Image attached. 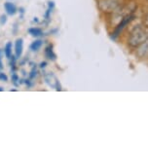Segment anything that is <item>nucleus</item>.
Returning a JSON list of instances; mask_svg holds the SVG:
<instances>
[{
	"label": "nucleus",
	"mask_w": 148,
	"mask_h": 149,
	"mask_svg": "<svg viewBox=\"0 0 148 149\" xmlns=\"http://www.w3.org/2000/svg\"><path fill=\"white\" fill-rule=\"evenodd\" d=\"M147 34L146 32L144 31L143 29H135V31L132 33L130 38V43L133 45V46H136V45L142 43L147 39Z\"/></svg>",
	"instance_id": "nucleus-1"
},
{
	"label": "nucleus",
	"mask_w": 148,
	"mask_h": 149,
	"mask_svg": "<svg viewBox=\"0 0 148 149\" xmlns=\"http://www.w3.org/2000/svg\"><path fill=\"white\" fill-rule=\"evenodd\" d=\"M23 50H24V40L22 38H18L15 43V54L17 58H19L22 57Z\"/></svg>",
	"instance_id": "nucleus-2"
},
{
	"label": "nucleus",
	"mask_w": 148,
	"mask_h": 149,
	"mask_svg": "<svg viewBox=\"0 0 148 149\" xmlns=\"http://www.w3.org/2000/svg\"><path fill=\"white\" fill-rule=\"evenodd\" d=\"M45 81L50 87H52V88H56V85H57V82L58 80L56 78V76L53 74L52 72H50V73H48V74L45 75Z\"/></svg>",
	"instance_id": "nucleus-3"
},
{
	"label": "nucleus",
	"mask_w": 148,
	"mask_h": 149,
	"mask_svg": "<svg viewBox=\"0 0 148 149\" xmlns=\"http://www.w3.org/2000/svg\"><path fill=\"white\" fill-rule=\"evenodd\" d=\"M4 8H5V10H6L8 15H10V16L16 15L17 7L15 4L12 3V2H6V3L4 4Z\"/></svg>",
	"instance_id": "nucleus-4"
},
{
	"label": "nucleus",
	"mask_w": 148,
	"mask_h": 149,
	"mask_svg": "<svg viewBox=\"0 0 148 149\" xmlns=\"http://www.w3.org/2000/svg\"><path fill=\"white\" fill-rule=\"evenodd\" d=\"M45 56L48 60L51 61H55L56 60V54L53 51V46L52 45H49L48 47H46L45 49Z\"/></svg>",
	"instance_id": "nucleus-5"
},
{
	"label": "nucleus",
	"mask_w": 148,
	"mask_h": 149,
	"mask_svg": "<svg viewBox=\"0 0 148 149\" xmlns=\"http://www.w3.org/2000/svg\"><path fill=\"white\" fill-rule=\"evenodd\" d=\"M12 48H13L12 42H7V44L5 45L4 48V54L7 58H11V57H12Z\"/></svg>",
	"instance_id": "nucleus-6"
},
{
	"label": "nucleus",
	"mask_w": 148,
	"mask_h": 149,
	"mask_svg": "<svg viewBox=\"0 0 148 149\" xmlns=\"http://www.w3.org/2000/svg\"><path fill=\"white\" fill-rule=\"evenodd\" d=\"M28 32L30 35L35 36V37H39V36L43 35V31L39 27H31V29H28Z\"/></svg>",
	"instance_id": "nucleus-7"
},
{
	"label": "nucleus",
	"mask_w": 148,
	"mask_h": 149,
	"mask_svg": "<svg viewBox=\"0 0 148 149\" xmlns=\"http://www.w3.org/2000/svg\"><path fill=\"white\" fill-rule=\"evenodd\" d=\"M131 19H132V17H128V18H125L124 19H123V22L119 24V26L117 27V29H116L115 33H114V35H115V36L118 35V33H119L120 30H121V29H123V27H124V26H126V24H127L128 22H129L131 21Z\"/></svg>",
	"instance_id": "nucleus-8"
},
{
	"label": "nucleus",
	"mask_w": 148,
	"mask_h": 149,
	"mask_svg": "<svg viewBox=\"0 0 148 149\" xmlns=\"http://www.w3.org/2000/svg\"><path fill=\"white\" fill-rule=\"evenodd\" d=\"M42 44H43V42H42V40H35V41H33L31 45H30V49L32 50V51H38L39 49L41 48L42 46Z\"/></svg>",
	"instance_id": "nucleus-9"
},
{
	"label": "nucleus",
	"mask_w": 148,
	"mask_h": 149,
	"mask_svg": "<svg viewBox=\"0 0 148 149\" xmlns=\"http://www.w3.org/2000/svg\"><path fill=\"white\" fill-rule=\"evenodd\" d=\"M0 81H3V82H6L8 81V77L6 74H4V73L0 72Z\"/></svg>",
	"instance_id": "nucleus-10"
},
{
	"label": "nucleus",
	"mask_w": 148,
	"mask_h": 149,
	"mask_svg": "<svg viewBox=\"0 0 148 149\" xmlns=\"http://www.w3.org/2000/svg\"><path fill=\"white\" fill-rule=\"evenodd\" d=\"M36 74H37V71H36V69L33 68L31 70V72H30V74H29V78L30 79H33V78L36 76Z\"/></svg>",
	"instance_id": "nucleus-11"
},
{
	"label": "nucleus",
	"mask_w": 148,
	"mask_h": 149,
	"mask_svg": "<svg viewBox=\"0 0 148 149\" xmlns=\"http://www.w3.org/2000/svg\"><path fill=\"white\" fill-rule=\"evenodd\" d=\"M12 81L14 83H16L17 81H19V76L16 74V73H13L12 74Z\"/></svg>",
	"instance_id": "nucleus-12"
},
{
	"label": "nucleus",
	"mask_w": 148,
	"mask_h": 149,
	"mask_svg": "<svg viewBox=\"0 0 148 149\" xmlns=\"http://www.w3.org/2000/svg\"><path fill=\"white\" fill-rule=\"evenodd\" d=\"M0 21H1V24H4L5 22H6V21H7V17L4 16V15H2L1 18H0Z\"/></svg>",
	"instance_id": "nucleus-13"
},
{
	"label": "nucleus",
	"mask_w": 148,
	"mask_h": 149,
	"mask_svg": "<svg viewBox=\"0 0 148 149\" xmlns=\"http://www.w3.org/2000/svg\"><path fill=\"white\" fill-rule=\"evenodd\" d=\"M1 56H2V51L0 50V69L3 68V65H2V63H1Z\"/></svg>",
	"instance_id": "nucleus-14"
},
{
	"label": "nucleus",
	"mask_w": 148,
	"mask_h": 149,
	"mask_svg": "<svg viewBox=\"0 0 148 149\" xmlns=\"http://www.w3.org/2000/svg\"><path fill=\"white\" fill-rule=\"evenodd\" d=\"M47 65V63H46V61H43V63H40V67H41V68H44V67H45Z\"/></svg>",
	"instance_id": "nucleus-15"
},
{
	"label": "nucleus",
	"mask_w": 148,
	"mask_h": 149,
	"mask_svg": "<svg viewBox=\"0 0 148 149\" xmlns=\"http://www.w3.org/2000/svg\"><path fill=\"white\" fill-rule=\"evenodd\" d=\"M4 90H3V88H2V87H0V92H3Z\"/></svg>",
	"instance_id": "nucleus-16"
}]
</instances>
